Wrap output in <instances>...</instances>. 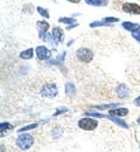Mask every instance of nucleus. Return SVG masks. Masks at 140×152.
<instances>
[{
  "instance_id": "nucleus-4",
  "label": "nucleus",
  "mask_w": 140,
  "mask_h": 152,
  "mask_svg": "<svg viewBox=\"0 0 140 152\" xmlns=\"http://www.w3.org/2000/svg\"><path fill=\"white\" fill-rule=\"evenodd\" d=\"M76 55H77L80 61L85 62V63H89L94 58V53L90 49H88V48H80V49H77Z\"/></svg>"
},
{
  "instance_id": "nucleus-9",
  "label": "nucleus",
  "mask_w": 140,
  "mask_h": 152,
  "mask_svg": "<svg viewBox=\"0 0 140 152\" xmlns=\"http://www.w3.org/2000/svg\"><path fill=\"white\" fill-rule=\"evenodd\" d=\"M36 26H38V29H39V33H40V38L47 33L48 28H49V23L46 22V21H38L36 22Z\"/></svg>"
},
{
  "instance_id": "nucleus-18",
  "label": "nucleus",
  "mask_w": 140,
  "mask_h": 152,
  "mask_svg": "<svg viewBox=\"0 0 140 152\" xmlns=\"http://www.w3.org/2000/svg\"><path fill=\"white\" fill-rule=\"evenodd\" d=\"M38 12L40 13L43 18H49V13L46 8H42V7H38Z\"/></svg>"
},
{
  "instance_id": "nucleus-21",
  "label": "nucleus",
  "mask_w": 140,
  "mask_h": 152,
  "mask_svg": "<svg viewBox=\"0 0 140 152\" xmlns=\"http://www.w3.org/2000/svg\"><path fill=\"white\" fill-rule=\"evenodd\" d=\"M104 21H106L107 23H111V22H118L119 19L118 18H113V17H109V18H104Z\"/></svg>"
},
{
  "instance_id": "nucleus-5",
  "label": "nucleus",
  "mask_w": 140,
  "mask_h": 152,
  "mask_svg": "<svg viewBox=\"0 0 140 152\" xmlns=\"http://www.w3.org/2000/svg\"><path fill=\"white\" fill-rule=\"evenodd\" d=\"M123 10L127 13H132V14H140V6L137 4H124L123 5Z\"/></svg>"
},
{
  "instance_id": "nucleus-10",
  "label": "nucleus",
  "mask_w": 140,
  "mask_h": 152,
  "mask_svg": "<svg viewBox=\"0 0 140 152\" xmlns=\"http://www.w3.org/2000/svg\"><path fill=\"white\" fill-rule=\"evenodd\" d=\"M106 117H107V118H109L110 121H112L113 123L118 124V125H119V126H121V128H126V129L128 128V124H127V123H125V122H123L121 119H119V118H117V117H116L115 115H111V114H110L109 116H106Z\"/></svg>"
},
{
  "instance_id": "nucleus-11",
  "label": "nucleus",
  "mask_w": 140,
  "mask_h": 152,
  "mask_svg": "<svg viewBox=\"0 0 140 152\" xmlns=\"http://www.w3.org/2000/svg\"><path fill=\"white\" fill-rule=\"evenodd\" d=\"M123 27L127 31H131V32H136L139 29V25L138 23H133V22H128V21H125L123 22Z\"/></svg>"
},
{
  "instance_id": "nucleus-1",
  "label": "nucleus",
  "mask_w": 140,
  "mask_h": 152,
  "mask_svg": "<svg viewBox=\"0 0 140 152\" xmlns=\"http://www.w3.org/2000/svg\"><path fill=\"white\" fill-rule=\"evenodd\" d=\"M33 136H30L29 133H23V134H20L17 139V144L18 146L20 148L21 150H28L32 145H33Z\"/></svg>"
},
{
  "instance_id": "nucleus-26",
  "label": "nucleus",
  "mask_w": 140,
  "mask_h": 152,
  "mask_svg": "<svg viewBox=\"0 0 140 152\" xmlns=\"http://www.w3.org/2000/svg\"><path fill=\"white\" fill-rule=\"evenodd\" d=\"M68 1H71V2H80L81 0H68Z\"/></svg>"
},
{
  "instance_id": "nucleus-12",
  "label": "nucleus",
  "mask_w": 140,
  "mask_h": 152,
  "mask_svg": "<svg viewBox=\"0 0 140 152\" xmlns=\"http://www.w3.org/2000/svg\"><path fill=\"white\" fill-rule=\"evenodd\" d=\"M111 115H115V116H126L128 114V110L125 109V108H118V109H113L110 111Z\"/></svg>"
},
{
  "instance_id": "nucleus-2",
  "label": "nucleus",
  "mask_w": 140,
  "mask_h": 152,
  "mask_svg": "<svg viewBox=\"0 0 140 152\" xmlns=\"http://www.w3.org/2000/svg\"><path fill=\"white\" fill-rule=\"evenodd\" d=\"M97 125H98V122L92 118H83V119H80V122H78V126L86 131L95 130L97 128Z\"/></svg>"
},
{
  "instance_id": "nucleus-15",
  "label": "nucleus",
  "mask_w": 140,
  "mask_h": 152,
  "mask_svg": "<svg viewBox=\"0 0 140 152\" xmlns=\"http://www.w3.org/2000/svg\"><path fill=\"white\" fill-rule=\"evenodd\" d=\"M65 93H67V95L74 96L76 94V88H75V86H74L73 83H67V84H65Z\"/></svg>"
},
{
  "instance_id": "nucleus-25",
  "label": "nucleus",
  "mask_w": 140,
  "mask_h": 152,
  "mask_svg": "<svg viewBox=\"0 0 140 152\" xmlns=\"http://www.w3.org/2000/svg\"><path fill=\"white\" fill-rule=\"evenodd\" d=\"M134 104H136L137 107H140V96H139V97H137V98L134 99Z\"/></svg>"
},
{
  "instance_id": "nucleus-6",
  "label": "nucleus",
  "mask_w": 140,
  "mask_h": 152,
  "mask_svg": "<svg viewBox=\"0 0 140 152\" xmlns=\"http://www.w3.org/2000/svg\"><path fill=\"white\" fill-rule=\"evenodd\" d=\"M36 55H38V57H39L40 60H48L52 54H50V52H49L46 47L40 46V47L36 48Z\"/></svg>"
},
{
  "instance_id": "nucleus-8",
  "label": "nucleus",
  "mask_w": 140,
  "mask_h": 152,
  "mask_svg": "<svg viewBox=\"0 0 140 152\" xmlns=\"http://www.w3.org/2000/svg\"><path fill=\"white\" fill-rule=\"evenodd\" d=\"M52 35H53V38H54L56 43L63 41V31H62L61 28H59V27L53 28V34H52Z\"/></svg>"
},
{
  "instance_id": "nucleus-13",
  "label": "nucleus",
  "mask_w": 140,
  "mask_h": 152,
  "mask_svg": "<svg viewBox=\"0 0 140 152\" xmlns=\"http://www.w3.org/2000/svg\"><path fill=\"white\" fill-rule=\"evenodd\" d=\"M33 54H34V50H33L32 48H29V49H27V50L21 52L20 57L22 58V60H29V58L33 57Z\"/></svg>"
},
{
  "instance_id": "nucleus-20",
  "label": "nucleus",
  "mask_w": 140,
  "mask_h": 152,
  "mask_svg": "<svg viewBox=\"0 0 140 152\" xmlns=\"http://www.w3.org/2000/svg\"><path fill=\"white\" fill-rule=\"evenodd\" d=\"M7 129H12V125L9 123H1L0 124V130L4 131V130H7Z\"/></svg>"
},
{
  "instance_id": "nucleus-27",
  "label": "nucleus",
  "mask_w": 140,
  "mask_h": 152,
  "mask_svg": "<svg viewBox=\"0 0 140 152\" xmlns=\"http://www.w3.org/2000/svg\"><path fill=\"white\" fill-rule=\"evenodd\" d=\"M138 123H139V124H140V117H139V118H138Z\"/></svg>"
},
{
  "instance_id": "nucleus-16",
  "label": "nucleus",
  "mask_w": 140,
  "mask_h": 152,
  "mask_svg": "<svg viewBox=\"0 0 140 152\" xmlns=\"http://www.w3.org/2000/svg\"><path fill=\"white\" fill-rule=\"evenodd\" d=\"M59 21L62 22V23H68V25H70V23H76V20L74 19V18H60Z\"/></svg>"
},
{
  "instance_id": "nucleus-22",
  "label": "nucleus",
  "mask_w": 140,
  "mask_h": 152,
  "mask_svg": "<svg viewBox=\"0 0 140 152\" xmlns=\"http://www.w3.org/2000/svg\"><path fill=\"white\" fill-rule=\"evenodd\" d=\"M118 104H107V105H100V107H96L97 109H106V108H115Z\"/></svg>"
},
{
  "instance_id": "nucleus-24",
  "label": "nucleus",
  "mask_w": 140,
  "mask_h": 152,
  "mask_svg": "<svg viewBox=\"0 0 140 152\" xmlns=\"http://www.w3.org/2000/svg\"><path fill=\"white\" fill-rule=\"evenodd\" d=\"M67 111V108H62V109H59L56 113H55V116H57V115L60 114H63V113H65Z\"/></svg>"
},
{
  "instance_id": "nucleus-14",
  "label": "nucleus",
  "mask_w": 140,
  "mask_h": 152,
  "mask_svg": "<svg viewBox=\"0 0 140 152\" xmlns=\"http://www.w3.org/2000/svg\"><path fill=\"white\" fill-rule=\"evenodd\" d=\"M85 2L92 6H104L107 4V0H85Z\"/></svg>"
},
{
  "instance_id": "nucleus-3",
  "label": "nucleus",
  "mask_w": 140,
  "mask_h": 152,
  "mask_svg": "<svg viewBox=\"0 0 140 152\" xmlns=\"http://www.w3.org/2000/svg\"><path fill=\"white\" fill-rule=\"evenodd\" d=\"M59 90H57V87L53 83H48V84H44L42 87V90H41V94L44 97H49V98H53L57 95Z\"/></svg>"
},
{
  "instance_id": "nucleus-17",
  "label": "nucleus",
  "mask_w": 140,
  "mask_h": 152,
  "mask_svg": "<svg viewBox=\"0 0 140 152\" xmlns=\"http://www.w3.org/2000/svg\"><path fill=\"white\" fill-rule=\"evenodd\" d=\"M38 126V124L35 123V124H29V125H27V126H23V128H21L20 130H18V132H23V131H28V130H33V129H35Z\"/></svg>"
},
{
  "instance_id": "nucleus-7",
  "label": "nucleus",
  "mask_w": 140,
  "mask_h": 152,
  "mask_svg": "<svg viewBox=\"0 0 140 152\" xmlns=\"http://www.w3.org/2000/svg\"><path fill=\"white\" fill-rule=\"evenodd\" d=\"M117 95H118V97H120V98L128 97V95H130V89L127 88L126 84L121 83V84L118 86V88H117Z\"/></svg>"
},
{
  "instance_id": "nucleus-19",
  "label": "nucleus",
  "mask_w": 140,
  "mask_h": 152,
  "mask_svg": "<svg viewBox=\"0 0 140 152\" xmlns=\"http://www.w3.org/2000/svg\"><path fill=\"white\" fill-rule=\"evenodd\" d=\"M85 115H86V116H91V117H96V118H104V117H106L105 115L99 114V113H92V111L85 113Z\"/></svg>"
},
{
  "instance_id": "nucleus-23",
  "label": "nucleus",
  "mask_w": 140,
  "mask_h": 152,
  "mask_svg": "<svg viewBox=\"0 0 140 152\" xmlns=\"http://www.w3.org/2000/svg\"><path fill=\"white\" fill-rule=\"evenodd\" d=\"M133 34H132V37L136 39V40H138L140 42V32H138V31H136V32H132Z\"/></svg>"
}]
</instances>
